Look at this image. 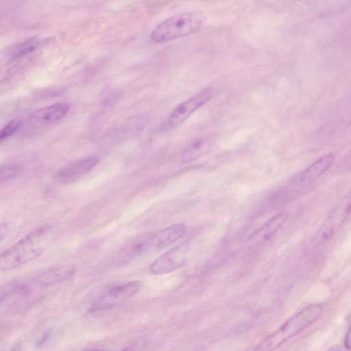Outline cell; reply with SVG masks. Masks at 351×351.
<instances>
[{"label":"cell","instance_id":"obj_1","mask_svg":"<svg viewBox=\"0 0 351 351\" xmlns=\"http://www.w3.org/2000/svg\"><path fill=\"white\" fill-rule=\"evenodd\" d=\"M53 238L51 226L40 228L28 234L2 253L1 271L12 269L36 259L47 250Z\"/></svg>","mask_w":351,"mask_h":351},{"label":"cell","instance_id":"obj_2","mask_svg":"<svg viewBox=\"0 0 351 351\" xmlns=\"http://www.w3.org/2000/svg\"><path fill=\"white\" fill-rule=\"evenodd\" d=\"M322 310V306L319 304L304 307L266 338L255 351H273L314 323L319 317Z\"/></svg>","mask_w":351,"mask_h":351},{"label":"cell","instance_id":"obj_3","mask_svg":"<svg viewBox=\"0 0 351 351\" xmlns=\"http://www.w3.org/2000/svg\"><path fill=\"white\" fill-rule=\"evenodd\" d=\"M205 19V14L199 11L171 16L156 26L151 33V39L161 43L190 35L200 29Z\"/></svg>","mask_w":351,"mask_h":351},{"label":"cell","instance_id":"obj_4","mask_svg":"<svg viewBox=\"0 0 351 351\" xmlns=\"http://www.w3.org/2000/svg\"><path fill=\"white\" fill-rule=\"evenodd\" d=\"M141 288V282L137 280L114 286L97 299L91 311H101L119 304L133 297Z\"/></svg>","mask_w":351,"mask_h":351},{"label":"cell","instance_id":"obj_5","mask_svg":"<svg viewBox=\"0 0 351 351\" xmlns=\"http://www.w3.org/2000/svg\"><path fill=\"white\" fill-rule=\"evenodd\" d=\"M211 90L204 89L195 95L178 104L160 126L161 130H167L177 126L186 119L193 112L210 99Z\"/></svg>","mask_w":351,"mask_h":351},{"label":"cell","instance_id":"obj_6","mask_svg":"<svg viewBox=\"0 0 351 351\" xmlns=\"http://www.w3.org/2000/svg\"><path fill=\"white\" fill-rule=\"evenodd\" d=\"M188 227L182 223L171 225L150 237L142 239L143 254L163 249L182 237Z\"/></svg>","mask_w":351,"mask_h":351},{"label":"cell","instance_id":"obj_7","mask_svg":"<svg viewBox=\"0 0 351 351\" xmlns=\"http://www.w3.org/2000/svg\"><path fill=\"white\" fill-rule=\"evenodd\" d=\"M188 248L184 244L179 245L157 258L149 267L155 275L166 274L182 267L187 257Z\"/></svg>","mask_w":351,"mask_h":351},{"label":"cell","instance_id":"obj_8","mask_svg":"<svg viewBox=\"0 0 351 351\" xmlns=\"http://www.w3.org/2000/svg\"><path fill=\"white\" fill-rule=\"evenodd\" d=\"M98 162L96 156L77 160L60 169L56 178L62 184L73 183L88 174Z\"/></svg>","mask_w":351,"mask_h":351},{"label":"cell","instance_id":"obj_9","mask_svg":"<svg viewBox=\"0 0 351 351\" xmlns=\"http://www.w3.org/2000/svg\"><path fill=\"white\" fill-rule=\"evenodd\" d=\"M70 110V105L58 102L33 112L28 118L34 126H44L53 123L65 117Z\"/></svg>","mask_w":351,"mask_h":351},{"label":"cell","instance_id":"obj_10","mask_svg":"<svg viewBox=\"0 0 351 351\" xmlns=\"http://www.w3.org/2000/svg\"><path fill=\"white\" fill-rule=\"evenodd\" d=\"M75 267L65 265L49 269L38 274L29 280L33 287H45L70 278L73 276Z\"/></svg>","mask_w":351,"mask_h":351},{"label":"cell","instance_id":"obj_11","mask_svg":"<svg viewBox=\"0 0 351 351\" xmlns=\"http://www.w3.org/2000/svg\"><path fill=\"white\" fill-rule=\"evenodd\" d=\"M351 218V191L328 217L322 228V237L328 239Z\"/></svg>","mask_w":351,"mask_h":351},{"label":"cell","instance_id":"obj_12","mask_svg":"<svg viewBox=\"0 0 351 351\" xmlns=\"http://www.w3.org/2000/svg\"><path fill=\"white\" fill-rule=\"evenodd\" d=\"M334 160L332 154H328L313 162L294 179V183L299 186L311 184L324 174L332 165Z\"/></svg>","mask_w":351,"mask_h":351},{"label":"cell","instance_id":"obj_13","mask_svg":"<svg viewBox=\"0 0 351 351\" xmlns=\"http://www.w3.org/2000/svg\"><path fill=\"white\" fill-rule=\"evenodd\" d=\"M287 219L284 212L279 213L273 216L265 223L260 228L254 232L249 239L257 241H265L273 237L281 228Z\"/></svg>","mask_w":351,"mask_h":351},{"label":"cell","instance_id":"obj_14","mask_svg":"<svg viewBox=\"0 0 351 351\" xmlns=\"http://www.w3.org/2000/svg\"><path fill=\"white\" fill-rule=\"evenodd\" d=\"M38 45L39 40L35 37L26 39L16 47L12 53V58L17 59L30 53L37 48Z\"/></svg>","mask_w":351,"mask_h":351},{"label":"cell","instance_id":"obj_15","mask_svg":"<svg viewBox=\"0 0 351 351\" xmlns=\"http://www.w3.org/2000/svg\"><path fill=\"white\" fill-rule=\"evenodd\" d=\"M205 147V141H199L194 143L184 152L182 156V161L186 162L195 159L203 152Z\"/></svg>","mask_w":351,"mask_h":351},{"label":"cell","instance_id":"obj_16","mask_svg":"<svg viewBox=\"0 0 351 351\" xmlns=\"http://www.w3.org/2000/svg\"><path fill=\"white\" fill-rule=\"evenodd\" d=\"M21 172V167L18 165H5L1 167V183L6 182Z\"/></svg>","mask_w":351,"mask_h":351},{"label":"cell","instance_id":"obj_17","mask_svg":"<svg viewBox=\"0 0 351 351\" xmlns=\"http://www.w3.org/2000/svg\"><path fill=\"white\" fill-rule=\"evenodd\" d=\"M22 125V122L20 120L14 119L10 121L6 124L1 131L0 140L1 141L12 136L15 133Z\"/></svg>","mask_w":351,"mask_h":351},{"label":"cell","instance_id":"obj_18","mask_svg":"<svg viewBox=\"0 0 351 351\" xmlns=\"http://www.w3.org/2000/svg\"><path fill=\"white\" fill-rule=\"evenodd\" d=\"M344 346L348 350H351V324L350 325L345 336Z\"/></svg>","mask_w":351,"mask_h":351},{"label":"cell","instance_id":"obj_19","mask_svg":"<svg viewBox=\"0 0 351 351\" xmlns=\"http://www.w3.org/2000/svg\"><path fill=\"white\" fill-rule=\"evenodd\" d=\"M121 351H130V350H129V349H128V348H125V349H123V350H121Z\"/></svg>","mask_w":351,"mask_h":351},{"label":"cell","instance_id":"obj_20","mask_svg":"<svg viewBox=\"0 0 351 351\" xmlns=\"http://www.w3.org/2000/svg\"><path fill=\"white\" fill-rule=\"evenodd\" d=\"M88 351H99V350H88Z\"/></svg>","mask_w":351,"mask_h":351}]
</instances>
